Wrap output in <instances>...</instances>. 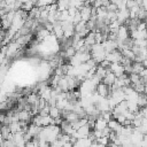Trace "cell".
Listing matches in <instances>:
<instances>
[{
  "label": "cell",
  "instance_id": "27",
  "mask_svg": "<svg viewBox=\"0 0 147 147\" xmlns=\"http://www.w3.org/2000/svg\"><path fill=\"white\" fill-rule=\"evenodd\" d=\"M145 22H146V24H147V18H146V21H145Z\"/></svg>",
  "mask_w": 147,
  "mask_h": 147
},
{
  "label": "cell",
  "instance_id": "22",
  "mask_svg": "<svg viewBox=\"0 0 147 147\" xmlns=\"http://www.w3.org/2000/svg\"><path fill=\"white\" fill-rule=\"evenodd\" d=\"M140 7L147 11V0H141V6Z\"/></svg>",
  "mask_w": 147,
  "mask_h": 147
},
{
  "label": "cell",
  "instance_id": "16",
  "mask_svg": "<svg viewBox=\"0 0 147 147\" xmlns=\"http://www.w3.org/2000/svg\"><path fill=\"white\" fill-rule=\"evenodd\" d=\"M56 1H57V0H37V5H36V7L41 8V7L51 6V5H53V3H56Z\"/></svg>",
  "mask_w": 147,
  "mask_h": 147
},
{
  "label": "cell",
  "instance_id": "8",
  "mask_svg": "<svg viewBox=\"0 0 147 147\" xmlns=\"http://www.w3.org/2000/svg\"><path fill=\"white\" fill-rule=\"evenodd\" d=\"M116 76L108 69V71H107V74H106V76H105V78L102 79V83H105L106 85H108L109 87L111 86V85H114L115 84V80H116Z\"/></svg>",
  "mask_w": 147,
  "mask_h": 147
},
{
  "label": "cell",
  "instance_id": "15",
  "mask_svg": "<svg viewBox=\"0 0 147 147\" xmlns=\"http://www.w3.org/2000/svg\"><path fill=\"white\" fill-rule=\"evenodd\" d=\"M56 5H57L59 11H63V10H67L69 8V1L68 0H57Z\"/></svg>",
  "mask_w": 147,
  "mask_h": 147
},
{
  "label": "cell",
  "instance_id": "24",
  "mask_svg": "<svg viewBox=\"0 0 147 147\" xmlns=\"http://www.w3.org/2000/svg\"><path fill=\"white\" fill-rule=\"evenodd\" d=\"M21 1V3L23 5V3H25V2H28V1H31V0H20Z\"/></svg>",
  "mask_w": 147,
  "mask_h": 147
},
{
  "label": "cell",
  "instance_id": "19",
  "mask_svg": "<svg viewBox=\"0 0 147 147\" xmlns=\"http://www.w3.org/2000/svg\"><path fill=\"white\" fill-rule=\"evenodd\" d=\"M106 8H107V10H108V11H117V10H118V8H117L116 3H113V2H110Z\"/></svg>",
  "mask_w": 147,
  "mask_h": 147
},
{
  "label": "cell",
  "instance_id": "5",
  "mask_svg": "<svg viewBox=\"0 0 147 147\" xmlns=\"http://www.w3.org/2000/svg\"><path fill=\"white\" fill-rule=\"evenodd\" d=\"M57 39H63L64 38V32H63V28H62V24H61V22H55L54 24H53V32H52Z\"/></svg>",
  "mask_w": 147,
  "mask_h": 147
},
{
  "label": "cell",
  "instance_id": "13",
  "mask_svg": "<svg viewBox=\"0 0 147 147\" xmlns=\"http://www.w3.org/2000/svg\"><path fill=\"white\" fill-rule=\"evenodd\" d=\"M49 116H51L53 119H55V118H57V117H62V111H61L56 106H52V107L49 108Z\"/></svg>",
  "mask_w": 147,
  "mask_h": 147
},
{
  "label": "cell",
  "instance_id": "17",
  "mask_svg": "<svg viewBox=\"0 0 147 147\" xmlns=\"http://www.w3.org/2000/svg\"><path fill=\"white\" fill-rule=\"evenodd\" d=\"M76 54V49L74 48V46H69V47H65L64 48V56L65 57H72L74 55Z\"/></svg>",
  "mask_w": 147,
  "mask_h": 147
},
{
  "label": "cell",
  "instance_id": "14",
  "mask_svg": "<svg viewBox=\"0 0 147 147\" xmlns=\"http://www.w3.org/2000/svg\"><path fill=\"white\" fill-rule=\"evenodd\" d=\"M17 44H20L21 46H24V45H28V42L31 40V33L30 34H26V36H21L16 39H14Z\"/></svg>",
  "mask_w": 147,
  "mask_h": 147
},
{
  "label": "cell",
  "instance_id": "26",
  "mask_svg": "<svg viewBox=\"0 0 147 147\" xmlns=\"http://www.w3.org/2000/svg\"><path fill=\"white\" fill-rule=\"evenodd\" d=\"M0 26H1V18H0Z\"/></svg>",
  "mask_w": 147,
  "mask_h": 147
},
{
  "label": "cell",
  "instance_id": "12",
  "mask_svg": "<svg viewBox=\"0 0 147 147\" xmlns=\"http://www.w3.org/2000/svg\"><path fill=\"white\" fill-rule=\"evenodd\" d=\"M144 69H145V67H144V64L141 62L133 61L132 64H131V74H138L139 75Z\"/></svg>",
  "mask_w": 147,
  "mask_h": 147
},
{
  "label": "cell",
  "instance_id": "2",
  "mask_svg": "<svg viewBox=\"0 0 147 147\" xmlns=\"http://www.w3.org/2000/svg\"><path fill=\"white\" fill-rule=\"evenodd\" d=\"M122 59H123V55L118 49L106 54V60H108L110 63H121Z\"/></svg>",
  "mask_w": 147,
  "mask_h": 147
},
{
  "label": "cell",
  "instance_id": "3",
  "mask_svg": "<svg viewBox=\"0 0 147 147\" xmlns=\"http://www.w3.org/2000/svg\"><path fill=\"white\" fill-rule=\"evenodd\" d=\"M109 70L116 76V77H119L122 75L125 74V68L122 63H110L109 65Z\"/></svg>",
  "mask_w": 147,
  "mask_h": 147
},
{
  "label": "cell",
  "instance_id": "9",
  "mask_svg": "<svg viewBox=\"0 0 147 147\" xmlns=\"http://www.w3.org/2000/svg\"><path fill=\"white\" fill-rule=\"evenodd\" d=\"M106 127H108V122L106 119H103L101 116H99L95 119V124H94V129L93 130H99V131H103Z\"/></svg>",
  "mask_w": 147,
  "mask_h": 147
},
{
  "label": "cell",
  "instance_id": "10",
  "mask_svg": "<svg viewBox=\"0 0 147 147\" xmlns=\"http://www.w3.org/2000/svg\"><path fill=\"white\" fill-rule=\"evenodd\" d=\"M84 41H85V46L91 49V47L96 42V41H95V33H94V31H91V32L84 38Z\"/></svg>",
  "mask_w": 147,
  "mask_h": 147
},
{
  "label": "cell",
  "instance_id": "25",
  "mask_svg": "<svg viewBox=\"0 0 147 147\" xmlns=\"http://www.w3.org/2000/svg\"><path fill=\"white\" fill-rule=\"evenodd\" d=\"M1 126H2V124H1V123H0V130H1Z\"/></svg>",
  "mask_w": 147,
  "mask_h": 147
},
{
  "label": "cell",
  "instance_id": "18",
  "mask_svg": "<svg viewBox=\"0 0 147 147\" xmlns=\"http://www.w3.org/2000/svg\"><path fill=\"white\" fill-rule=\"evenodd\" d=\"M137 18L140 20V21H146V18H147V11L140 7V9L138 11V15H137Z\"/></svg>",
  "mask_w": 147,
  "mask_h": 147
},
{
  "label": "cell",
  "instance_id": "21",
  "mask_svg": "<svg viewBox=\"0 0 147 147\" xmlns=\"http://www.w3.org/2000/svg\"><path fill=\"white\" fill-rule=\"evenodd\" d=\"M139 75H140V77L142 78L144 83L146 84V83H147V68H145V69H144V70H142V71H141Z\"/></svg>",
  "mask_w": 147,
  "mask_h": 147
},
{
  "label": "cell",
  "instance_id": "20",
  "mask_svg": "<svg viewBox=\"0 0 147 147\" xmlns=\"http://www.w3.org/2000/svg\"><path fill=\"white\" fill-rule=\"evenodd\" d=\"M134 6H139L136 0H127V2H126V8H127V9H131V8H133Z\"/></svg>",
  "mask_w": 147,
  "mask_h": 147
},
{
  "label": "cell",
  "instance_id": "23",
  "mask_svg": "<svg viewBox=\"0 0 147 147\" xmlns=\"http://www.w3.org/2000/svg\"><path fill=\"white\" fill-rule=\"evenodd\" d=\"M3 37H5V32L1 31L0 32V48L2 47V41H3Z\"/></svg>",
  "mask_w": 147,
  "mask_h": 147
},
{
  "label": "cell",
  "instance_id": "6",
  "mask_svg": "<svg viewBox=\"0 0 147 147\" xmlns=\"http://www.w3.org/2000/svg\"><path fill=\"white\" fill-rule=\"evenodd\" d=\"M96 93L102 96V98H108V95L110 94V87L108 85H106L105 83H100L98 86H96Z\"/></svg>",
  "mask_w": 147,
  "mask_h": 147
},
{
  "label": "cell",
  "instance_id": "7",
  "mask_svg": "<svg viewBox=\"0 0 147 147\" xmlns=\"http://www.w3.org/2000/svg\"><path fill=\"white\" fill-rule=\"evenodd\" d=\"M103 47H105V51L106 53H110V52H114L116 49H118V45H117V41L116 40H110V39H107L102 42Z\"/></svg>",
  "mask_w": 147,
  "mask_h": 147
},
{
  "label": "cell",
  "instance_id": "1",
  "mask_svg": "<svg viewBox=\"0 0 147 147\" xmlns=\"http://www.w3.org/2000/svg\"><path fill=\"white\" fill-rule=\"evenodd\" d=\"M130 38V30L125 24H122L117 32V42H125Z\"/></svg>",
  "mask_w": 147,
  "mask_h": 147
},
{
  "label": "cell",
  "instance_id": "4",
  "mask_svg": "<svg viewBox=\"0 0 147 147\" xmlns=\"http://www.w3.org/2000/svg\"><path fill=\"white\" fill-rule=\"evenodd\" d=\"M117 15V21L121 24H125L129 20H130V11L129 9H122V10H117L116 11Z\"/></svg>",
  "mask_w": 147,
  "mask_h": 147
},
{
  "label": "cell",
  "instance_id": "11",
  "mask_svg": "<svg viewBox=\"0 0 147 147\" xmlns=\"http://www.w3.org/2000/svg\"><path fill=\"white\" fill-rule=\"evenodd\" d=\"M31 117H32V115H31V113L30 111H28V110H18V119L21 121V122H30V119H31Z\"/></svg>",
  "mask_w": 147,
  "mask_h": 147
}]
</instances>
